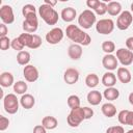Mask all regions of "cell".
<instances>
[{
    "mask_svg": "<svg viewBox=\"0 0 133 133\" xmlns=\"http://www.w3.org/2000/svg\"><path fill=\"white\" fill-rule=\"evenodd\" d=\"M65 34L71 41L75 42V44L81 46H88L91 43V37L89 36V34L84 32L82 29L74 24L68 25L65 29Z\"/></svg>",
    "mask_w": 133,
    "mask_h": 133,
    "instance_id": "1",
    "label": "cell"
},
{
    "mask_svg": "<svg viewBox=\"0 0 133 133\" xmlns=\"http://www.w3.org/2000/svg\"><path fill=\"white\" fill-rule=\"evenodd\" d=\"M38 14L39 17L48 25H55L58 22V12L52 6H49L45 3L38 7Z\"/></svg>",
    "mask_w": 133,
    "mask_h": 133,
    "instance_id": "2",
    "label": "cell"
},
{
    "mask_svg": "<svg viewBox=\"0 0 133 133\" xmlns=\"http://www.w3.org/2000/svg\"><path fill=\"white\" fill-rule=\"evenodd\" d=\"M84 119H85V116H84L83 107H77V108L71 109V112L66 117L68 125L74 128L78 127L81 124V122H83Z\"/></svg>",
    "mask_w": 133,
    "mask_h": 133,
    "instance_id": "3",
    "label": "cell"
},
{
    "mask_svg": "<svg viewBox=\"0 0 133 133\" xmlns=\"http://www.w3.org/2000/svg\"><path fill=\"white\" fill-rule=\"evenodd\" d=\"M96 23V15L90 9L83 10L78 17V24L83 29H89Z\"/></svg>",
    "mask_w": 133,
    "mask_h": 133,
    "instance_id": "4",
    "label": "cell"
},
{
    "mask_svg": "<svg viewBox=\"0 0 133 133\" xmlns=\"http://www.w3.org/2000/svg\"><path fill=\"white\" fill-rule=\"evenodd\" d=\"M3 107L8 114H15L19 110V100L15 94H8L3 98Z\"/></svg>",
    "mask_w": 133,
    "mask_h": 133,
    "instance_id": "5",
    "label": "cell"
},
{
    "mask_svg": "<svg viewBox=\"0 0 133 133\" xmlns=\"http://www.w3.org/2000/svg\"><path fill=\"white\" fill-rule=\"evenodd\" d=\"M133 21V16L129 10H124L117 17L116 20V27L119 30H127Z\"/></svg>",
    "mask_w": 133,
    "mask_h": 133,
    "instance_id": "6",
    "label": "cell"
},
{
    "mask_svg": "<svg viewBox=\"0 0 133 133\" xmlns=\"http://www.w3.org/2000/svg\"><path fill=\"white\" fill-rule=\"evenodd\" d=\"M114 29V22L111 19H101L96 24V30L100 34H110Z\"/></svg>",
    "mask_w": 133,
    "mask_h": 133,
    "instance_id": "7",
    "label": "cell"
},
{
    "mask_svg": "<svg viewBox=\"0 0 133 133\" xmlns=\"http://www.w3.org/2000/svg\"><path fill=\"white\" fill-rule=\"evenodd\" d=\"M23 30L27 33H33L37 30V27H38V21H37V17H36V14H33V15H29L25 18L23 24Z\"/></svg>",
    "mask_w": 133,
    "mask_h": 133,
    "instance_id": "8",
    "label": "cell"
},
{
    "mask_svg": "<svg viewBox=\"0 0 133 133\" xmlns=\"http://www.w3.org/2000/svg\"><path fill=\"white\" fill-rule=\"evenodd\" d=\"M116 58L122 63V65H130L133 62V52L125 48H119L116 50Z\"/></svg>",
    "mask_w": 133,
    "mask_h": 133,
    "instance_id": "9",
    "label": "cell"
},
{
    "mask_svg": "<svg viewBox=\"0 0 133 133\" xmlns=\"http://www.w3.org/2000/svg\"><path fill=\"white\" fill-rule=\"evenodd\" d=\"M63 31L61 28L59 27H55L53 29H51L50 31L47 32L46 34V41L51 44V45H56L58 43H60L63 38Z\"/></svg>",
    "mask_w": 133,
    "mask_h": 133,
    "instance_id": "10",
    "label": "cell"
},
{
    "mask_svg": "<svg viewBox=\"0 0 133 133\" xmlns=\"http://www.w3.org/2000/svg\"><path fill=\"white\" fill-rule=\"evenodd\" d=\"M0 19L4 24H11L15 21L12 7L10 5H2L0 8Z\"/></svg>",
    "mask_w": 133,
    "mask_h": 133,
    "instance_id": "11",
    "label": "cell"
},
{
    "mask_svg": "<svg viewBox=\"0 0 133 133\" xmlns=\"http://www.w3.org/2000/svg\"><path fill=\"white\" fill-rule=\"evenodd\" d=\"M23 76L27 82H35L38 79V71L32 64H27L23 69Z\"/></svg>",
    "mask_w": 133,
    "mask_h": 133,
    "instance_id": "12",
    "label": "cell"
},
{
    "mask_svg": "<svg viewBox=\"0 0 133 133\" xmlns=\"http://www.w3.org/2000/svg\"><path fill=\"white\" fill-rule=\"evenodd\" d=\"M79 79V72L75 68H69L64 71L63 74V80L66 84H75Z\"/></svg>",
    "mask_w": 133,
    "mask_h": 133,
    "instance_id": "13",
    "label": "cell"
},
{
    "mask_svg": "<svg viewBox=\"0 0 133 133\" xmlns=\"http://www.w3.org/2000/svg\"><path fill=\"white\" fill-rule=\"evenodd\" d=\"M117 63H118V60H117L116 56H114L113 54H106V55L102 58V64H103V66H104L107 71L116 70Z\"/></svg>",
    "mask_w": 133,
    "mask_h": 133,
    "instance_id": "14",
    "label": "cell"
},
{
    "mask_svg": "<svg viewBox=\"0 0 133 133\" xmlns=\"http://www.w3.org/2000/svg\"><path fill=\"white\" fill-rule=\"evenodd\" d=\"M82 53H83V50H82V47L81 45H78V44H72L69 48H68V55L71 59L73 60H78L81 58L82 56Z\"/></svg>",
    "mask_w": 133,
    "mask_h": 133,
    "instance_id": "15",
    "label": "cell"
},
{
    "mask_svg": "<svg viewBox=\"0 0 133 133\" xmlns=\"http://www.w3.org/2000/svg\"><path fill=\"white\" fill-rule=\"evenodd\" d=\"M116 76H117V79L122 83H124V84L129 83L131 81V79H132V76H131L130 71L127 68H125V66H121V68L117 69Z\"/></svg>",
    "mask_w": 133,
    "mask_h": 133,
    "instance_id": "16",
    "label": "cell"
},
{
    "mask_svg": "<svg viewBox=\"0 0 133 133\" xmlns=\"http://www.w3.org/2000/svg\"><path fill=\"white\" fill-rule=\"evenodd\" d=\"M60 17L64 22H72L77 17V11L73 7H64L61 10Z\"/></svg>",
    "mask_w": 133,
    "mask_h": 133,
    "instance_id": "17",
    "label": "cell"
},
{
    "mask_svg": "<svg viewBox=\"0 0 133 133\" xmlns=\"http://www.w3.org/2000/svg\"><path fill=\"white\" fill-rule=\"evenodd\" d=\"M20 104L25 109H31L35 104V99L32 95L25 94V95H22V97L20 99Z\"/></svg>",
    "mask_w": 133,
    "mask_h": 133,
    "instance_id": "18",
    "label": "cell"
},
{
    "mask_svg": "<svg viewBox=\"0 0 133 133\" xmlns=\"http://www.w3.org/2000/svg\"><path fill=\"white\" fill-rule=\"evenodd\" d=\"M102 83L104 86L108 87H113L116 83V76L112 72H106L103 77H102Z\"/></svg>",
    "mask_w": 133,
    "mask_h": 133,
    "instance_id": "19",
    "label": "cell"
},
{
    "mask_svg": "<svg viewBox=\"0 0 133 133\" xmlns=\"http://www.w3.org/2000/svg\"><path fill=\"white\" fill-rule=\"evenodd\" d=\"M87 102L92 105V106H97L101 103L102 101V95L99 90H91L87 94Z\"/></svg>",
    "mask_w": 133,
    "mask_h": 133,
    "instance_id": "20",
    "label": "cell"
},
{
    "mask_svg": "<svg viewBox=\"0 0 133 133\" xmlns=\"http://www.w3.org/2000/svg\"><path fill=\"white\" fill-rule=\"evenodd\" d=\"M0 84L2 87H9L14 83V76L9 72H3L0 76Z\"/></svg>",
    "mask_w": 133,
    "mask_h": 133,
    "instance_id": "21",
    "label": "cell"
},
{
    "mask_svg": "<svg viewBox=\"0 0 133 133\" xmlns=\"http://www.w3.org/2000/svg\"><path fill=\"white\" fill-rule=\"evenodd\" d=\"M42 125H43L47 130H53V129H55V128L58 126V121H57L54 116L48 115V116H45V117L42 119Z\"/></svg>",
    "mask_w": 133,
    "mask_h": 133,
    "instance_id": "22",
    "label": "cell"
},
{
    "mask_svg": "<svg viewBox=\"0 0 133 133\" xmlns=\"http://www.w3.org/2000/svg\"><path fill=\"white\" fill-rule=\"evenodd\" d=\"M107 12L110 16H117L122 12V5L119 2L111 1L107 4Z\"/></svg>",
    "mask_w": 133,
    "mask_h": 133,
    "instance_id": "23",
    "label": "cell"
},
{
    "mask_svg": "<svg viewBox=\"0 0 133 133\" xmlns=\"http://www.w3.org/2000/svg\"><path fill=\"white\" fill-rule=\"evenodd\" d=\"M102 113L106 117H113L116 114V107L112 103H105L102 105Z\"/></svg>",
    "mask_w": 133,
    "mask_h": 133,
    "instance_id": "24",
    "label": "cell"
},
{
    "mask_svg": "<svg viewBox=\"0 0 133 133\" xmlns=\"http://www.w3.org/2000/svg\"><path fill=\"white\" fill-rule=\"evenodd\" d=\"M103 96L108 101H114L119 97V91L115 87H108V88H106L104 90Z\"/></svg>",
    "mask_w": 133,
    "mask_h": 133,
    "instance_id": "25",
    "label": "cell"
},
{
    "mask_svg": "<svg viewBox=\"0 0 133 133\" xmlns=\"http://www.w3.org/2000/svg\"><path fill=\"white\" fill-rule=\"evenodd\" d=\"M17 61L20 65H27L30 61V53L27 51H20L17 54Z\"/></svg>",
    "mask_w": 133,
    "mask_h": 133,
    "instance_id": "26",
    "label": "cell"
},
{
    "mask_svg": "<svg viewBox=\"0 0 133 133\" xmlns=\"http://www.w3.org/2000/svg\"><path fill=\"white\" fill-rule=\"evenodd\" d=\"M98 83H99V77H98L97 74L90 73V74H88L86 76V78H85V84H86V86H88L90 88H94V87H96L98 85Z\"/></svg>",
    "mask_w": 133,
    "mask_h": 133,
    "instance_id": "27",
    "label": "cell"
},
{
    "mask_svg": "<svg viewBox=\"0 0 133 133\" xmlns=\"http://www.w3.org/2000/svg\"><path fill=\"white\" fill-rule=\"evenodd\" d=\"M27 88H28L27 83L22 80L17 81L14 84V91L18 95H25V92L27 91Z\"/></svg>",
    "mask_w": 133,
    "mask_h": 133,
    "instance_id": "28",
    "label": "cell"
},
{
    "mask_svg": "<svg viewBox=\"0 0 133 133\" xmlns=\"http://www.w3.org/2000/svg\"><path fill=\"white\" fill-rule=\"evenodd\" d=\"M19 39H20V42L24 45V47H30V45H31V42H32V37H33V34H31V33H27V32H25V33H22V34H20L19 36Z\"/></svg>",
    "mask_w": 133,
    "mask_h": 133,
    "instance_id": "29",
    "label": "cell"
},
{
    "mask_svg": "<svg viewBox=\"0 0 133 133\" xmlns=\"http://www.w3.org/2000/svg\"><path fill=\"white\" fill-rule=\"evenodd\" d=\"M66 103H68V106H69L71 109L80 107V99H79V97L76 96V95H71V96L68 98Z\"/></svg>",
    "mask_w": 133,
    "mask_h": 133,
    "instance_id": "30",
    "label": "cell"
},
{
    "mask_svg": "<svg viewBox=\"0 0 133 133\" xmlns=\"http://www.w3.org/2000/svg\"><path fill=\"white\" fill-rule=\"evenodd\" d=\"M102 50L106 54H111L115 50V45L112 41H105L102 43Z\"/></svg>",
    "mask_w": 133,
    "mask_h": 133,
    "instance_id": "31",
    "label": "cell"
},
{
    "mask_svg": "<svg viewBox=\"0 0 133 133\" xmlns=\"http://www.w3.org/2000/svg\"><path fill=\"white\" fill-rule=\"evenodd\" d=\"M22 14H23V16L26 18V17L29 16V15L36 14V8H35V6L32 5V4H25V5L23 6V8H22Z\"/></svg>",
    "mask_w": 133,
    "mask_h": 133,
    "instance_id": "32",
    "label": "cell"
},
{
    "mask_svg": "<svg viewBox=\"0 0 133 133\" xmlns=\"http://www.w3.org/2000/svg\"><path fill=\"white\" fill-rule=\"evenodd\" d=\"M94 10H95V12H96L97 15L103 16L104 14L107 12V4H106L105 2H103V1H100L99 4L96 6V8H95Z\"/></svg>",
    "mask_w": 133,
    "mask_h": 133,
    "instance_id": "33",
    "label": "cell"
},
{
    "mask_svg": "<svg viewBox=\"0 0 133 133\" xmlns=\"http://www.w3.org/2000/svg\"><path fill=\"white\" fill-rule=\"evenodd\" d=\"M11 47V41L9 39L8 36H4V37H0V49L2 51L8 50V48Z\"/></svg>",
    "mask_w": 133,
    "mask_h": 133,
    "instance_id": "34",
    "label": "cell"
},
{
    "mask_svg": "<svg viewBox=\"0 0 133 133\" xmlns=\"http://www.w3.org/2000/svg\"><path fill=\"white\" fill-rule=\"evenodd\" d=\"M128 113H129V110H127V109H124V110H122V111L118 112L117 119H118V122L122 125H127V116H128Z\"/></svg>",
    "mask_w": 133,
    "mask_h": 133,
    "instance_id": "35",
    "label": "cell"
},
{
    "mask_svg": "<svg viewBox=\"0 0 133 133\" xmlns=\"http://www.w3.org/2000/svg\"><path fill=\"white\" fill-rule=\"evenodd\" d=\"M42 45V38L39 35L37 34H33V37H32V42H31V45H30V49H37L39 46Z\"/></svg>",
    "mask_w": 133,
    "mask_h": 133,
    "instance_id": "36",
    "label": "cell"
},
{
    "mask_svg": "<svg viewBox=\"0 0 133 133\" xmlns=\"http://www.w3.org/2000/svg\"><path fill=\"white\" fill-rule=\"evenodd\" d=\"M11 48L16 51H23V48H24V45L20 42L19 37H15L12 41H11Z\"/></svg>",
    "mask_w": 133,
    "mask_h": 133,
    "instance_id": "37",
    "label": "cell"
},
{
    "mask_svg": "<svg viewBox=\"0 0 133 133\" xmlns=\"http://www.w3.org/2000/svg\"><path fill=\"white\" fill-rule=\"evenodd\" d=\"M9 119L3 115H0V131H5L8 128Z\"/></svg>",
    "mask_w": 133,
    "mask_h": 133,
    "instance_id": "38",
    "label": "cell"
},
{
    "mask_svg": "<svg viewBox=\"0 0 133 133\" xmlns=\"http://www.w3.org/2000/svg\"><path fill=\"white\" fill-rule=\"evenodd\" d=\"M106 133H125V130L122 126H112L106 130Z\"/></svg>",
    "mask_w": 133,
    "mask_h": 133,
    "instance_id": "39",
    "label": "cell"
},
{
    "mask_svg": "<svg viewBox=\"0 0 133 133\" xmlns=\"http://www.w3.org/2000/svg\"><path fill=\"white\" fill-rule=\"evenodd\" d=\"M83 111H84V116H85V119H89L92 117L94 115V110L89 107H83Z\"/></svg>",
    "mask_w": 133,
    "mask_h": 133,
    "instance_id": "40",
    "label": "cell"
},
{
    "mask_svg": "<svg viewBox=\"0 0 133 133\" xmlns=\"http://www.w3.org/2000/svg\"><path fill=\"white\" fill-rule=\"evenodd\" d=\"M8 33V29L6 27V25L4 23L0 24V37H4L6 36V34Z\"/></svg>",
    "mask_w": 133,
    "mask_h": 133,
    "instance_id": "41",
    "label": "cell"
},
{
    "mask_svg": "<svg viewBox=\"0 0 133 133\" xmlns=\"http://www.w3.org/2000/svg\"><path fill=\"white\" fill-rule=\"evenodd\" d=\"M47 129L43 125H36L33 128V133H47Z\"/></svg>",
    "mask_w": 133,
    "mask_h": 133,
    "instance_id": "42",
    "label": "cell"
},
{
    "mask_svg": "<svg viewBox=\"0 0 133 133\" xmlns=\"http://www.w3.org/2000/svg\"><path fill=\"white\" fill-rule=\"evenodd\" d=\"M99 0H87L86 1V5L89 7V8H92V9H95L96 8V6L99 4Z\"/></svg>",
    "mask_w": 133,
    "mask_h": 133,
    "instance_id": "43",
    "label": "cell"
},
{
    "mask_svg": "<svg viewBox=\"0 0 133 133\" xmlns=\"http://www.w3.org/2000/svg\"><path fill=\"white\" fill-rule=\"evenodd\" d=\"M126 46H127L128 50L133 52V36H130L126 39Z\"/></svg>",
    "mask_w": 133,
    "mask_h": 133,
    "instance_id": "44",
    "label": "cell"
},
{
    "mask_svg": "<svg viewBox=\"0 0 133 133\" xmlns=\"http://www.w3.org/2000/svg\"><path fill=\"white\" fill-rule=\"evenodd\" d=\"M127 125L133 126V111L129 110V113H128V116H127Z\"/></svg>",
    "mask_w": 133,
    "mask_h": 133,
    "instance_id": "45",
    "label": "cell"
},
{
    "mask_svg": "<svg viewBox=\"0 0 133 133\" xmlns=\"http://www.w3.org/2000/svg\"><path fill=\"white\" fill-rule=\"evenodd\" d=\"M45 4H47V5H49V6H55L56 4H57V1H50V0H45V2H44Z\"/></svg>",
    "mask_w": 133,
    "mask_h": 133,
    "instance_id": "46",
    "label": "cell"
},
{
    "mask_svg": "<svg viewBox=\"0 0 133 133\" xmlns=\"http://www.w3.org/2000/svg\"><path fill=\"white\" fill-rule=\"evenodd\" d=\"M129 103H130L131 105H133V91L129 95Z\"/></svg>",
    "mask_w": 133,
    "mask_h": 133,
    "instance_id": "47",
    "label": "cell"
},
{
    "mask_svg": "<svg viewBox=\"0 0 133 133\" xmlns=\"http://www.w3.org/2000/svg\"><path fill=\"white\" fill-rule=\"evenodd\" d=\"M131 11H132V12H133V2H132V3H131Z\"/></svg>",
    "mask_w": 133,
    "mask_h": 133,
    "instance_id": "48",
    "label": "cell"
},
{
    "mask_svg": "<svg viewBox=\"0 0 133 133\" xmlns=\"http://www.w3.org/2000/svg\"><path fill=\"white\" fill-rule=\"evenodd\" d=\"M127 133H133V130H129Z\"/></svg>",
    "mask_w": 133,
    "mask_h": 133,
    "instance_id": "49",
    "label": "cell"
}]
</instances>
